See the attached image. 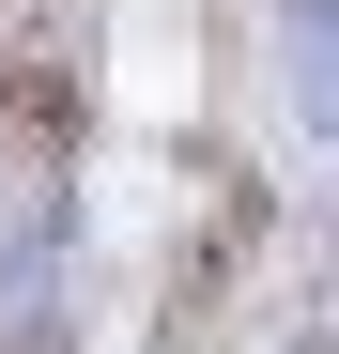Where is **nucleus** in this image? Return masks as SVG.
<instances>
[{
    "label": "nucleus",
    "mask_w": 339,
    "mask_h": 354,
    "mask_svg": "<svg viewBox=\"0 0 339 354\" xmlns=\"http://www.w3.org/2000/svg\"><path fill=\"white\" fill-rule=\"evenodd\" d=\"M62 154H77V77L46 46H16L0 62V169H62Z\"/></svg>",
    "instance_id": "obj_1"
}]
</instances>
